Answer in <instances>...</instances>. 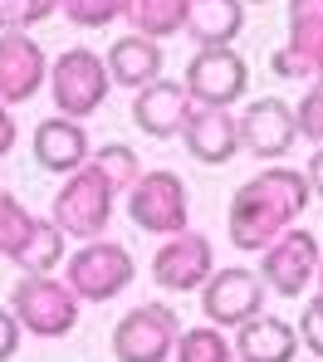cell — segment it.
I'll return each instance as SVG.
<instances>
[{
	"mask_svg": "<svg viewBox=\"0 0 323 362\" xmlns=\"http://www.w3.org/2000/svg\"><path fill=\"white\" fill-rule=\"evenodd\" d=\"M309 211V181L294 167H269L240 181V191L230 196L225 211V230L240 255H259L274 235H284L299 216Z\"/></svg>",
	"mask_w": 323,
	"mask_h": 362,
	"instance_id": "6da1fadb",
	"label": "cell"
},
{
	"mask_svg": "<svg viewBox=\"0 0 323 362\" xmlns=\"http://www.w3.org/2000/svg\"><path fill=\"white\" fill-rule=\"evenodd\" d=\"M137 279V264H132L128 245L118 240H83L74 255H64V284L74 289L78 303H108L118 299Z\"/></svg>",
	"mask_w": 323,
	"mask_h": 362,
	"instance_id": "7a4b0ae2",
	"label": "cell"
},
{
	"mask_svg": "<svg viewBox=\"0 0 323 362\" xmlns=\"http://www.w3.org/2000/svg\"><path fill=\"white\" fill-rule=\"evenodd\" d=\"M10 313L20 333L35 338H69L78 328V299L54 274H20V284L10 289Z\"/></svg>",
	"mask_w": 323,
	"mask_h": 362,
	"instance_id": "3957f363",
	"label": "cell"
},
{
	"mask_svg": "<svg viewBox=\"0 0 323 362\" xmlns=\"http://www.w3.org/2000/svg\"><path fill=\"white\" fill-rule=\"evenodd\" d=\"M113 201H118V191L83 162V167L69 172V181L54 191L49 221H54L64 235H74V240H98V235L113 226Z\"/></svg>",
	"mask_w": 323,
	"mask_h": 362,
	"instance_id": "277c9868",
	"label": "cell"
},
{
	"mask_svg": "<svg viewBox=\"0 0 323 362\" xmlns=\"http://www.w3.org/2000/svg\"><path fill=\"white\" fill-rule=\"evenodd\" d=\"M49 98H54V108H59V118H93L98 108H103V98H108V64L103 54H93V49H64L59 59L49 64Z\"/></svg>",
	"mask_w": 323,
	"mask_h": 362,
	"instance_id": "5b68a950",
	"label": "cell"
},
{
	"mask_svg": "<svg viewBox=\"0 0 323 362\" xmlns=\"http://www.w3.org/2000/svg\"><path fill=\"white\" fill-rule=\"evenodd\" d=\"M128 216L137 230L147 235H177V230H192V196H187V181L167 167L157 172H142L128 186Z\"/></svg>",
	"mask_w": 323,
	"mask_h": 362,
	"instance_id": "8992f818",
	"label": "cell"
},
{
	"mask_svg": "<svg viewBox=\"0 0 323 362\" xmlns=\"http://www.w3.org/2000/svg\"><path fill=\"white\" fill-rule=\"evenodd\" d=\"M259 255H264V259H259V279H264V289H274V294H284V299H299V294H309V284L319 279L323 245L314 240V230L289 226L284 235H274Z\"/></svg>",
	"mask_w": 323,
	"mask_h": 362,
	"instance_id": "52a82bcc",
	"label": "cell"
},
{
	"mask_svg": "<svg viewBox=\"0 0 323 362\" xmlns=\"http://www.w3.org/2000/svg\"><path fill=\"white\" fill-rule=\"evenodd\" d=\"M182 318L172 303H137L113 328V362H167L177 348Z\"/></svg>",
	"mask_w": 323,
	"mask_h": 362,
	"instance_id": "ba28073f",
	"label": "cell"
},
{
	"mask_svg": "<svg viewBox=\"0 0 323 362\" xmlns=\"http://www.w3.org/2000/svg\"><path fill=\"white\" fill-rule=\"evenodd\" d=\"M182 88L192 93L196 108H230L245 98L250 88V64L240 59L230 45H216V49H196L187 64V78Z\"/></svg>",
	"mask_w": 323,
	"mask_h": 362,
	"instance_id": "9c48e42d",
	"label": "cell"
},
{
	"mask_svg": "<svg viewBox=\"0 0 323 362\" xmlns=\"http://www.w3.org/2000/svg\"><path fill=\"white\" fill-rule=\"evenodd\" d=\"M211 274H216V245L201 230H177L152 255V279L167 294H201Z\"/></svg>",
	"mask_w": 323,
	"mask_h": 362,
	"instance_id": "30bf717a",
	"label": "cell"
},
{
	"mask_svg": "<svg viewBox=\"0 0 323 362\" xmlns=\"http://www.w3.org/2000/svg\"><path fill=\"white\" fill-rule=\"evenodd\" d=\"M201 308H206V323L216 328H240L250 323L255 313H264V279L245 264H230V269H216L206 284H201Z\"/></svg>",
	"mask_w": 323,
	"mask_h": 362,
	"instance_id": "8fae6325",
	"label": "cell"
},
{
	"mask_svg": "<svg viewBox=\"0 0 323 362\" xmlns=\"http://www.w3.org/2000/svg\"><path fill=\"white\" fill-rule=\"evenodd\" d=\"M235 127H240V152H250L259 162H279L299 142L294 103H284V98H255V103H245V113L235 118Z\"/></svg>",
	"mask_w": 323,
	"mask_h": 362,
	"instance_id": "7c38bea8",
	"label": "cell"
},
{
	"mask_svg": "<svg viewBox=\"0 0 323 362\" xmlns=\"http://www.w3.org/2000/svg\"><path fill=\"white\" fill-rule=\"evenodd\" d=\"M49 78V59L35 35L25 30H0V103H30Z\"/></svg>",
	"mask_w": 323,
	"mask_h": 362,
	"instance_id": "4fadbf2b",
	"label": "cell"
},
{
	"mask_svg": "<svg viewBox=\"0 0 323 362\" xmlns=\"http://www.w3.org/2000/svg\"><path fill=\"white\" fill-rule=\"evenodd\" d=\"M192 108H196L192 93H187L182 83H172V78H152L147 88L132 93V122H137V132L152 137V142L177 137Z\"/></svg>",
	"mask_w": 323,
	"mask_h": 362,
	"instance_id": "5bb4252c",
	"label": "cell"
},
{
	"mask_svg": "<svg viewBox=\"0 0 323 362\" xmlns=\"http://www.w3.org/2000/svg\"><path fill=\"white\" fill-rule=\"evenodd\" d=\"M177 137L187 142V152L201 167H225L240 152V127L230 118V108H192Z\"/></svg>",
	"mask_w": 323,
	"mask_h": 362,
	"instance_id": "9a60e30c",
	"label": "cell"
},
{
	"mask_svg": "<svg viewBox=\"0 0 323 362\" xmlns=\"http://www.w3.org/2000/svg\"><path fill=\"white\" fill-rule=\"evenodd\" d=\"M88 132H83V122L74 118H45L35 127V162L45 167V172H54V177H69V172H78L83 162H88Z\"/></svg>",
	"mask_w": 323,
	"mask_h": 362,
	"instance_id": "2e32d148",
	"label": "cell"
},
{
	"mask_svg": "<svg viewBox=\"0 0 323 362\" xmlns=\"http://www.w3.org/2000/svg\"><path fill=\"white\" fill-rule=\"evenodd\" d=\"M269 69L279 78H319L323 74V15H289V40L274 49Z\"/></svg>",
	"mask_w": 323,
	"mask_h": 362,
	"instance_id": "e0dca14e",
	"label": "cell"
},
{
	"mask_svg": "<svg viewBox=\"0 0 323 362\" xmlns=\"http://www.w3.org/2000/svg\"><path fill=\"white\" fill-rule=\"evenodd\" d=\"M235 358L240 362H294L299 358V333H294V323H284L274 313H255L250 323L235 328Z\"/></svg>",
	"mask_w": 323,
	"mask_h": 362,
	"instance_id": "ac0fdd59",
	"label": "cell"
},
{
	"mask_svg": "<svg viewBox=\"0 0 323 362\" xmlns=\"http://www.w3.org/2000/svg\"><path fill=\"white\" fill-rule=\"evenodd\" d=\"M108 64V83H118V88H147L152 78H162V45L157 40H142V35H123V40H113V49L103 54Z\"/></svg>",
	"mask_w": 323,
	"mask_h": 362,
	"instance_id": "d6986e66",
	"label": "cell"
},
{
	"mask_svg": "<svg viewBox=\"0 0 323 362\" xmlns=\"http://www.w3.org/2000/svg\"><path fill=\"white\" fill-rule=\"evenodd\" d=\"M182 30L196 40V49L235 45V35L245 30V0H187Z\"/></svg>",
	"mask_w": 323,
	"mask_h": 362,
	"instance_id": "ffe728a7",
	"label": "cell"
},
{
	"mask_svg": "<svg viewBox=\"0 0 323 362\" xmlns=\"http://www.w3.org/2000/svg\"><path fill=\"white\" fill-rule=\"evenodd\" d=\"M118 20H128L132 35L162 45L167 35H182V25H187V0H123Z\"/></svg>",
	"mask_w": 323,
	"mask_h": 362,
	"instance_id": "44dd1931",
	"label": "cell"
},
{
	"mask_svg": "<svg viewBox=\"0 0 323 362\" xmlns=\"http://www.w3.org/2000/svg\"><path fill=\"white\" fill-rule=\"evenodd\" d=\"M64 255H69V235L54 221H40V216H35V230H30L25 250L15 255V264H20L25 274H54V269L64 264Z\"/></svg>",
	"mask_w": 323,
	"mask_h": 362,
	"instance_id": "7402d4cb",
	"label": "cell"
},
{
	"mask_svg": "<svg viewBox=\"0 0 323 362\" xmlns=\"http://www.w3.org/2000/svg\"><path fill=\"white\" fill-rule=\"evenodd\" d=\"M172 358L177 362H230V338L216 323H196V328H182L177 333Z\"/></svg>",
	"mask_w": 323,
	"mask_h": 362,
	"instance_id": "603a6c76",
	"label": "cell"
},
{
	"mask_svg": "<svg viewBox=\"0 0 323 362\" xmlns=\"http://www.w3.org/2000/svg\"><path fill=\"white\" fill-rule=\"evenodd\" d=\"M88 167L108 181L118 196L142 177V162H137V152H132L128 142H103V147H93V152H88Z\"/></svg>",
	"mask_w": 323,
	"mask_h": 362,
	"instance_id": "cb8c5ba5",
	"label": "cell"
},
{
	"mask_svg": "<svg viewBox=\"0 0 323 362\" xmlns=\"http://www.w3.org/2000/svg\"><path fill=\"white\" fill-rule=\"evenodd\" d=\"M30 230H35V216H30L10 191H0V259H10V264H15V255L25 250Z\"/></svg>",
	"mask_w": 323,
	"mask_h": 362,
	"instance_id": "d4e9b609",
	"label": "cell"
},
{
	"mask_svg": "<svg viewBox=\"0 0 323 362\" xmlns=\"http://www.w3.org/2000/svg\"><path fill=\"white\" fill-rule=\"evenodd\" d=\"M118 10H123V0H59V15L78 30H103L118 20Z\"/></svg>",
	"mask_w": 323,
	"mask_h": 362,
	"instance_id": "484cf974",
	"label": "cell"
},
{
	"mask_svg": "<svg viewBox=\"0 0 323 362\" xmlns=\"http://www.w3.org/2000/svg\"><path fill=\"white\" fill-rule=\"evenodd\" d=\"M49 15H59V0H0V30H25L45 25Z\"/></svg>",
	"mask_w": 323,
	"mask_h": 362,
	"instance_id": "4316f807",
	"label": "cell"
},
{
	"mask_svg": "<svg viewBox=\"0 0 323 362\" xmlns=\"http://www.w3.org/2000/svg\"><path fill=\"white\" fill-rule=\"evenodd\" d=\"M294 122H299V137H309V142L323 147V74L309 83V93L294 103Z\"/></svg>",
	"mask_w": 323,
	"mask_h": 362,
	"instance_id": "83f0119b",
	"label": "cell"
},
{
	"mask_svg": "<svg viewBox=\"0 0 323 362\" xmlns=\"http://www.w3.org/2000/svg\"><path fill=\"white\" fill-rule=\"evenodd\" d=\"M294 333H299V348H309L314 358H323V294H314V299L304 303Z\"/></svg>",
	"mask_w": 323,
	"mask_h": 362,
	"instance_id": "f1b7e54d",
	"label": "cell"
},
{
	"mask_svg": "<svg viewBox=\"0 0 323 362\" xmlns=\"http://www.w3.org/2000/svg\"><path fill=\"white\" fill-rule=\"evenodd\" d=\"M20 323H15V313L10 308H0V362H10L15 353H20Z\"/></svg>",
	"mask_w": 323,
	"mask_h": 362,
	"instance_id": "f546056e",
	"label": "cell"
},
{
	"mask_svg": "<svg viewBox=\"0 0 323 362\" xmlns=\"http://www.w3.org/2000/svg\"><path fill=\"white\" fill-rule=\"evenodd\" d=\"M304 181H309V196H323V147H314V157L304 167Z\"/></svg>",
	"mask_w": 323,
	"mask_h": 362,
	"instance_id": "4dcf8cb0",
	"label": "cell"
},
{
	"mask_svg": "<svg viewBox=\"0 0 323 362\" xmlns=\"http://www.w3.org/2000/svg\"><path fill=\"white\" fill-rule=\"evenodd\" d=\"M15 137H20V127H15V113H10V108L0 103V157H5V152L15 147Z\"/></svg>",
	"mask_w": 323,
	"mask_h": 362,
	"instance_id": "1f68e13d",
	"label": "cell"
},
{
	"mask_svg": "<svg viewBox=\"0 0 323 362\" xmlns=\"http://www.w3.org/2000/svg\"><path fill=\"white\" fill-rule=\"evenodd\" d=\"M289 15H323V0H289Z\"/></svg>",
	"mask_w": 323,
	"mask_h": 362,
	"instance_id": "d6a6232c",
	"label": "cell"
},
{
	"mask_svg": "<svg viewBox=\"0 0 323 362\" xmlns=\"http://www.w3.org/2000/svg\"><path fill=\"white\" fill-rule=\"evenodd\" d=\"M314 284H319V294H323V255H319V279H314Z\"/></svg>",
	"mask_w": 323,
	"mask_h": 362,
	"instance_id": "836d02e7",
	"label": "cell"
},
{
	"mask_svg": "<svg viewBox=\"0 0 323 362\" xmlns=\"http://www.w3.org/2000/svg\"><path fill=\"white\" fill-rule=\"evenodd\" d=\"M245 5H269V0H245Z\"/></svg>",
	"mask_w": 323,
	"mask_h": 362,
	"instance_id": "e575fe53",
	"label": "cell"
}]
</instances>
